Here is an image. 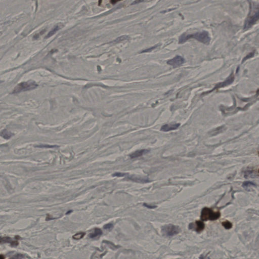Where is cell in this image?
<instances>
[{"instance_id":"obj_1","label":"cell","mask_w":259,"mask_h":259,"mask_svg":"<svg viewBox=\"0 0 259 259\" xmlns=\"http://www.w3.org/2000/svg\"><path fill=\"white\" fill-rule=\"evenodd\" d=\"M190 39H194L206 45H209L211 41V38L208 32L206 31H202L201 32H198L189 35L184 33L179 37V43H184L187 40Z\"/></svg>"},{"instance_id":"obj_2","label":"cell","mask_w":259,"mask_h":259,"mask_svg":"<svg viewBox=\"0 0 259 259\" xmlns=\"http://www.w3.org/2000/svg\"><path fill=\"white\" fill-rule=\"evenodd\" d=\"M258 20H259V7H253L252 5L250 12L245 21L244 29H247L251 28Z\"/></svg>"},{"instance_id":"obj_3","label":"cell","mask_w":259,"mask_h":259,"mask_svg":"<svg viewBox=\"0 0 259 259\" xmlns=\"http://www.w3.org/2000/svg\"><path fill=\"white\" fill-rule=\"evenodd\" d=\"M37 86L38 85L33 80L21 82L15 87L13 91L12 94H16L21 92L32 90L37 88Z\"/></svg>"},{"instance_id":"obj_4","label":"cell","mask_w":259,"mask_h":259,"mask_svg":"<svg viewBox=\"0 0 259 259\" xmlns=\"http://www.w3.org/2000/svg\"><path fill=\"white\" fill-rule=\"evenodd\" d=\"M220 212H214L211 209L204 208L202 210L200 218L203 221H214L217 220L218 218H220Z\"/></svg>"},{"instance_id":"obj_5","label":"cell","mask_w":259,"mask_h":259,"mask_svg":"<svg viewBox=\"0 0 259 259\" xmlns=\"http://www.w3.org/2000/svg\"><path fill=\"white\" fill-rule=\"evenodd\" d=\"M180 232L179 226L172 224H169L163 226L162 228V233L165 237H170L177 235Z\"/></svg>"},{"instance_id":"obj_6","label":"cell","mask_w":259,"mask_h":259,"mask_svg":"<svg viewBox=\"0 0 259 259\" xmlns=\"http://www.w3.org/2000/svg\"><path fill=\"white\" fill-rule=\"evenodd\" d=\"M234 80V76L233 74L232 73L230 76H229L228 78H227L226 80L224 81L223 82H220V83H219L218 84L216 85V86L213 89H212V90L210 91H209V92L204 93L202 94V95L207 94H209V93H210L212 92L213 91L215 90H217V89H218L221 88H223V87H225L227 86H228L229 85L231 84L233 82Z\"/></svg>"},{"instance_id":"obj_7","label":"cell","mask_w":259,"mask_h":259,"mask_svg":"<svg viewBox=\"0 0 259 259\" xmlns=\"http://www.w3.org/2000/svg\"><path fill=\"white\" fill-rule=\"evenodd\" d=\"M185 60L184 58L180 56L177 55L173 58V59H170L167 61V64L171 66H173L174 68L178 67L185 63Z\"/></svg>"},{"instance_id":"obj_8","label":"cell","mask_w":259,"mask_h":259,"mask_svg":"<svg viewBox=\"0 0 259 259\" xmlns=\"http://www.w3.org/2000/svg\"><path fill=\"white\" fill-rule=\"evenodd\" d=\"M204 224L203 222L200 221H198L195 222V223H192L189 224V228L191 230H194L198 232H200L204 230Z\"/></svg>"},{"instance_id":"obj_9","label":"cell","mask_w":259,"mask_h":259,"mask_svg":"<svg viewBox=\"0 0 259 259\" xmlns=\"http://www.w3.org/2000/svg\"><path fill=\"white\" fill-rule=\"evenodd\" d=\"M180 123H171L166 124L163 125L160 129V130L163 132H169L177 129L180 126Z\"/></svg>"},{"instance_id":"obj_10","label":"cell","mask_w":259,"mask_h":259,"mask_svg":"<svg viewBox=\"0 0 259 259\" xmlns=\"http://www.w3.org/2000/svg\"><path fill=\"white\" fill-rule=\"evenodd\" d=\"M128 179L132 180V181L138 182V183H147L149 182L148 178H144V177H138L136 176H131L128 177Z\"/></svg>"},{"instance_id":"obj_11","label":"cell","mask_w":259,"mask_h":259,"mask_svg":"<svg viewBox=\"0 0 259 259\" xmlns=\"http://www.w3.org/2000/svg\"><path fill=\"white\" fill-rule=\"evenodd\" d=\"M149 152V150L147 149H141V150H137L136 151L132 153V154L130 155V157L131 158H135L140 157L146 154Z\"/></svg>"},{"instance_id":"obj_12","label":"cell","mask_w":259,"mask_h":259,"mask_svg":"<svg viewBox=\"0 0 259 259\" xmlns=\"http://www.w3.org/2000/svg\"><path fill=\"white\" fill-rule=\"evenodd\" d=\"M102 233H103L102 231L100 229L95 228L94 229L93 232L91 233L89 237L91 239H95L96 237L101 236V235L102 234Z\"/></svg>"},{"instance_id":"obj_13","label":"cell","mask_w":259,"mask_h":259,"mask_svg":"<svg viewBox=\"0 0 259 259\" xmlns=\"http://www.w3.org/2000/svg\"><path fill=\"white\" fill-rule=\"evenodd\" d=\"M1 243H11V245L12 247H16L17 245H18V243L17 241H13L11 240V239L9 237H4L1 239Z\"/></svg>"},{"instance_id":"obj_14","label":"cell","mask_w":259,"mask_h":259,"mask_svg":"<svg viewBox=\"0 0 259 259\" xmlns=\"http://www.w3.org/2000/svg\"><path fill=\"white\" fill-rule=\"evenodd\" d=\"M1 135L5 139H9L12 136H13V134L7 130H4L1 132Z\"/></svg>"},{"instance_id":"obj_15","label":"cell","mask_w":259,"mask_h":259,"mask_svg":"<svg viewBox=\"0 0 259 259\" xmlns=\"http://www.w3.org/2000/svg\"><path fill=\"white\" fill-rule=\"evenodd\" d=\"M60 28L59 27L58 25H56L55 27H54L53 29H52L51 31H50L49 33H48L47 35H46V38H49V37H51V36L54 35L55 33Z\"/></svg>"},{"instance_id":"obj_16","label":"cell","mask_w":259,"mask_h":259,"mask_svg":"<svg viewBox=\"0 0 259 259\" xmlns=\"http://www.w3.org/2000/svg\"><path fill=\"white\" fill-rule=\"evenodd\" d=\"M85 234H86V233L85 232H83L78 233L75 234L72 237V239H74V240H79V239H82V238L84 237Z\"/></svg>"},{"instance_id":"obj_17","label":"cell","mask_w":259,"mask_h":259,"mask_svg":"<svg viewBox=\"0 0 259 259\" xmlns=\"http://www.w3.org/2000/svg\"><path fill=\"white\" fill-rule=\"evenodd\" d=\"M254 186H256L255 183H253L252 182H249V181L245 182L243 184V187L245 188H248L249 187Z\"/></svg>"},{"instance_id":"obj_18","label":"cell","mask_w":259,"mask_h":259,"mask_svg":"<svg viewBox=\"0 0 259 259\" xmlns=\"http://www.w3.org/2000/svg\"><path fill=\"white\" fill-rule=\"evenodd\" d=\"M222 225L224 226V228L226 229H229L231 228L232 227V224L231 223V222H229L228 221H226L225 222H222Z\"/></svg>"},{"instance_id":"obj_19","label":"cell","mask_w":259,"mask_h":259,"mask_svg":"<svg viewBox=\"0 0 259 259\" xmlns=\"http://www.w3.org/2000/svg\"><path fill=\"white\" fill-rule=\"evenodd\" d=\"M128 39H129L128 36L123 35V36H121V37H118L117 39L115 40L114 42H116V43H118V42H120L123 41H125V40H127Z\"/></svg>"},{"instance_id":"obj_20","label":"cell","mask_w":259,"mask_h":259,"mask_svg":"<svg viewBox=\"0 0 259 259\" xmlns=\"http://www.w3.org/2000/svg\"><path fill=\"white\" fill-rule=\"evenodd\" d=\"M158 45H157L154 46L153 47H152L149 48H148V49H146L144 50H143L142 51L140 52V53H147V52H150L152 51H153V50L155 49H156V48L158 46Z\"/></svg>"},{"instance_id":"obj_21","label":"cell","mask_w":259,"mask_h":259,"mask_svg":"<svg viewBox=\"0 0 259 259\" xmlns=\"http://www.w3.org/2000/svg\"><path fill=\"white\" fill-rule=\"evenodd\" d=\"M37 147H39V148H55V147H58V146L57 145H37L35 146Z\"/></svg>"},{"instance_id":"obj_22","label":"cell","mask_w":259,"mask_h":259,"mask_svg":"<svg viewBox=\"0 0 259 259\" xmlns=\"http://www.w3.org/2000/svg\"><path fill=\"white\" fill-rule=\"evenodd\" d=\"M127 175H128V174H127V173H119V172H118V173H115V174H113V175H112V176L113 177H125V176H127Z\"/></svg>"},{"instance_id":"obj_23","label":"cell","mask_w":259,"mask_h":259,"mask_svg":"<svg viewBox=\"0 0 259 259\" xmlns=\"http://www.w3.org/2000/svg\"><path fill=\"white\" fill-rule=\"evenodd\" d=\"M254 55H255V51H253L252 52H251L248 55H247V56H246L243 58V60L242 62H245L246 60L250 58L253 57V56H254Z\"/></svg>"},{"instance_id":"obj_24","label":"cell","mask_w":259,"mask_h":259,"mask_svg":"<svg viewBox=\"0 0 259 259\" xmlns=\"http://www.w3.org/2000/svg\"><path fill=\"white\" fill-rule=\"evenodd\" d=\"M113 225L111 223H108V224H106L104 226L103 228L104 229L106 230H111L113 228Z\"/></svg>"},{"instance_id":"obj_25","label":"cell","mask_w":259,"mask_h":259,"mask_svg":"<svg viewBox=\"0 0 259 259\" xmlns=\"http://www.w3.org/2000/svg\"><path fill=\"white\" fill-rule=\"evenodd\" d=\"M12 258H14V259H22V258H25V256L22 254H17L16 255H14V256H13Z\"/></svg>"},{"instance_id":"obj_26","label":"cell","mask_w":259,"mask_h":259,"mask_svg":"<svg viewBox=\"0 0 259 259\" xmlns=\"http://www.w3.org/2000/svg\"><path fill=\"white\" fill-rule=\"evenodd\" d=\"M144 1V0H135V1H134L132 3L131 5H134L138 4H140L141 3L143 2Z\"/></svg>"},{"instance_id":"obj_27","label":"cell","mask_w":259,"mask_h":259,"mask_svg":"<svg viewBox=\"0 0 259 259\" xmlns=\"http://www.w3.org/2000/svg\"><path fill=\"white\" fill-rule=\"evenodd\" d=\"M143 206H145L146 208H148V209H154V208H156V206H150V205H149V204H143Z\"/></svg>"},{"instance_id":"obj_28","label":"cell","mask_w":259,"mask_h":259,"mask_svg":"<svg viewBox=\"0 0 259 259\" xmlns=\"http://www.w3.org/2000/svg\"><path fill=\"white\" fill-rule=\"evenodd\" d=\"M123 1V0H110V2L112 5H115L117 3L120 2V1Z\"/></svg>"},{"instance_id":"obj_29","label":"cell","mask_w":259,"mask_h":259,"mask_svg":"<svg viewBox=\"0 0 259 259\" xmlns=\"http://www.w3.org/2000/svg\"><path fill=\"white\" fill-rule=\"evenodd\" d=\"M72 210H70V211H68V212L66 213V215H68V214H70L71 213H72Z\"/></svg>"},{"instance_id":"obj_30","label":"cell","mask_w":259,"mask_h":259,"mask_svg":"<svg viewBox=\"0 0 259 259\" xmlns=\"http://www.w3.org/2000/svg\"></svg>"}]
</instances>
